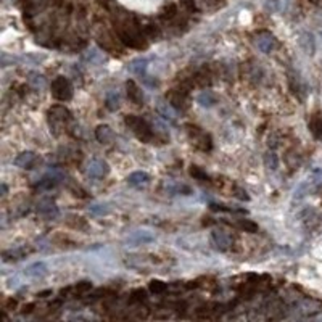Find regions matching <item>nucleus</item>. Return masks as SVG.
<instances>
[{"mask_svg":"<svg viewBox=\"0 0 322 322\" xmlns=\"http://www.w3.org/2000/svg\"><path fill=\"white\" fill-rule=\"evenodd\" d=\"M127 182L132 187H143L150 182V176L147 173H143V171H135V173H132L127 177Z\"/></svg>","mask_w":322,"mask_h":322,"instance_id":"dca6fc26","label":"nucleus"},{"mask_svg":"<svg viewBox=\"0 0 322 322\" xmlns=\"http://www.w3.org/2000/svg\"><path fill=\"white\" fill-rule=\"evenodd\" d=\"M208 2H210V3H217L219 0H208Z\"/></svg>","mask_w":322,"mask_h":322,"instance_id":"ea45409f","label":"nucleus"},{"mask_svg":"<svg viewBox=\"0 0 322 322\" xmlns=\"http://www.w3.org/2000/svg\"><path fill=\"white\" fill-rule=\"evenodd\" d=\"M298 44H300L301 49H303L305 53H308V55H313L314 53V39H313L311 34H308V32L300 34Z\"/></svg>","mask_w":322,"mask_h":322,"instance_id":"aec40b11","label":"nucleus"},{"mask_svg":"<svg viewBox=\"0 0 322 322\" xmlns=\"http://www.w3.org/2000/svg\"><path fill=\"white\" fill-rule=\"evenodd\" d=\"M237 225H238V227H240L242 230L250 232V234H256V232L259 230L258 224L253 222V221H250V219H242V221H238Z\"/></svg>","mask_w":322,"mask_h":322,"instance_id":"393cba45","label":"nucleus"},{"mask_svg":"<svg viewBox=\"0 0 322 322\" xmlns=\"http://www.w3.org/2000/svg\"><path fill=\"white\" fill-rule=\"evenodd\" d=\"M18 306V301L15 298H8L5 301V305H3V310L6 311H10V310H15V308Z\"/></svg>","mask_w":322,"mask_h":322,"instance_id":"473e14b6","label":"nucleus"},{"mask_svg":"<svg viewBox=\"0 0 322 322\" xmlns=\"http://www.w3.org/2000/svg\"><path fill=\"white\" fill-rule=\"evenodd\" d=\"M211 76H213L211 71L208 70L207 66H203V68H200V70H197V71H194L190 74L192 86H194V87H202V89L208 87L211 84Z\"/></svg>","mask_w":322,"mask_h":322,"instance_id":"1a4fd4ad","label":"nucleus"},{"mask_svg":"<svg viewBox=\"0 0 322 322\" xmlns=\"http://www.w3.org/2000/svg\"><path fill=\"white\" fill-rule=\"evenodd\" d=\"M177 13H179V10H177V5L174 2H169L161 8L160 18L163 19V21H173V19L177 16Z\"/></svg>","mask_w":322,"mask_h":322,"instance_id":"6ab92c4d","label":"nucleus"},{"mask_svg":"<svg viewBox=\"0 0 322 322\" xmlns=\"http://www.w3.org/2000/svg\"><path fill=\"white\" fill-rule=\"evenodd\" d=\"M235 192L237 194H234L237 198H240V200H245V202H248L250 200V197L246 195V192L243 190V189H238V187H235Z\"/></svg>","mask_w":322,"mask_h":322,"instance_id":"72a5a7b5","label":"nucleus"},{"mask_svg":"<svg viewBox=\"0 0 322 322\" xmlns=\"http://www.w3.org/2000/svg\"><path fill=\"white\" fill-rule=\"evenodd\" d=\"M143 32H145V36L150 37V39H158L160 34H161L160 27L156 24H153V23H148V24L143 26Z\"/></svg>","mask_w":322,"mask_h":322,"instance_id":"cd10ccee","label":"nucleus"},{"mask_svg":"<svg viewBox=\"0 0 322 322\" xmlns=\"http://www.w3.org/2000/svg\"><path fill=\"white\" fill-rule=\"evenodd\" d=\"M155 237L150 234V232H135V234L131 237V242L140 245V243H148V242H153Z\"/></svg>","mask_w":322,"mask_h":322,"instance_id":"b1692460","label":"nucleus"},{"mask_svg":"<svg viewBox=\"0 0 322 322\" xmlns=\"http://www.w3.org/2000/svg\"><path fill=\"white\" fill-rule=\"evenodd\" d=\"M107 108L108 109H111V111H116V109L119 108V95L118 94H108V97H107Z\"/></svg>","mask_w":322,"mask_h":322,"instance_id":"c85d7f7f","label":"nucleus"},{"mask_svg":"<svg viewBox=\"0 0 322 322\" xmlns=\"http://www.w3.org/2000/svg\"><path fill=\"white\" fill-rule=\"evenodd\" d=\"M124 122L140 142L152 143L155 140L153 127L148 124L147 119H143V118H140V116H135V114H127L124 118Z\"/></svg>","mask_w":322,"mask_h":322,"instance_id":"f257e3e1","label":"nucleus"},{"mask_svg":"<svg viewBox=\"0 0 322 322\" xmlns=\"http://www.w3.org/2000/svg\"><path fill=\"white\" fill-rule=\"evenodd\" d=\"M264 164L266 168L271 169V171H276L279 168V160H277V155L274 152H268L264 155Z\"/></svg>","mask_w":322,"mask_h":322,"instance_id":"bb28decb","label":"nucleus"},{"mask_svg":"<svg viewBox=\"0 0 322 322\" xmlns=\"http://www.w3.org/2000/svg\"><path fill=\"white\" fill-rule=\"evenodd\" d=\"M47 274H49V268H47L45 263H42V261L34 263L24 269V276L31 277V279H42L47 276Z\"/></svg>","mask_w":322,"mask_h":322,"instance_id":"f8f14e48","label":"nucleus"},{"mask_svg":"<svg viewBox=\"0 0 322 322\" xmlns=\"http://www.w3.org/2000/svg\"><path fill=\"white\" fill-rule=\"evenodd\" d=\"M27 253H29V250H24V248L5 251L3 253V261H18V259H23Z\"/></svg>","mask_w":322,"mask_h":322,"instance_id":"412c9836","label":"nucleus"},{"mask_svg":"<svg viewBox=\"0 0 322 322\" xmlns=\"http://www.w3.org/2000/svg\"><path fill=\"white\" fill-rule=\"evenodd\" d=\"M197 102L200 104L202 107H213L216 104V99H215V95L211 94L210 91H203L200 95L197 97Z\"/></svg>","mask_w":322,"mask_h":322,"instance_id":"5701e85b","label":"nucleus"},{"mask_svg":"<svg viewBox=\"0 0 322 322\" xmlns=\"http://www.w3.org/2000/svg\"><path fill=\"white\" fill-rule=\"evenodd\" d=\"M256 44H258V49L263 53H269L274 47H276V39H274V36L269 32H261L258 36Z\"/></svg>","mask_w":322,"mask_h":322,"instance_id":"ddd939ff","label":"nucleus"},{"mask_svg":"<svg viewBox=\"0 0 322 322\" xmlns=\"http://www.w3.org/2000/svg\"><path fill=\"white\" fill-rule=\"evenodd\" d=\"M148 289L152 293H155V295H161V293L168 290V284L161 282V280H152V282L148 284Z\"/></svg>","mask_w":322,"mask_h":322,"instance_id":"a878e982","label":"nucleus"},{"mask_svg":"<svg viewBox=\"0 0 322 322\" xmlns=\"http://www.w3.org/2000/svg\"><path fill=\"white\" fill-rule=\"evenodd\" d=\"M36 308V305L34 303H29V305H24L23 306V314H31L32 313V310Z\"/></svg>","mask_w":322,"mask_h":322,"instance_id":"c9c22d12","label":"nucleus"},{"mask_svg":"<svg viewBox=\"0 0 322 322\" xmlns=\"http://www.w3.org/2000/svg\"><path fill=\"white\" fill-rule=\"evenodd\" d=\"M57 184H58V181L55 179V177H44V179L39 182V187L45 189V190H50V189H53L55 186H57Z\"/></svg>","mask_w":322,"mask_h":322,"instance_id":"2f4dec72","label":"nucleus"},{"mask_svg":"<svg viewBox=\"0 0 322 322\" xmlns=\"http://www.w3.org/2000/svg\"><path fill=\"white\" fill-rule=\"evenodd\" d=\"M97 42H99V45L105 52H109V53H113V55H122V47L119 45L121 40L118 37L111 36V34L107 32V31L99 34V36H97Z\"/></svg>","mask_w":322,"mask_h":322,"instance_id":"423d86ee","label":"nucleus"},{"mask_svg":"<svg viewBox=\"0 0 322 322\" xmlns=\"http://www.w3.org/2000/svg\"><path fill=\"white\" fill-rule=\"evenodd\" d=\"M182 5L186 6L189 11H197V5L194 0H182Z\"/></svg>","mask_w":322,"mask_h":322,"instance_id":"f704fd0d","label":"nucleus"},{"mask_svg":"<svg viewBox=\"0 0 322 322\" xmlns=\"http://www.w3.org/2000/svg\"><path fill=\"white\" fill-rule=\"evenodd\" d=\"M2 195H6V186H5V184H2Z\"/></svg>","mask_w":322,"mask_h":322,"instance_id":"4c0bfd02","label":"nucleus"},{"mask_svg":"<svg viewBox=\"0 0 322 322\" xmlns=\"http://www.w3.org/2000/svg\"><path fill=\"white\" fill-rule=\"evenodd\" d=\"M186 129H187V135L189 139L192 140V143L198 148L202 150V152H210L211 148H213V140H211V135L203 132L202 127H198L195 124H186Z\"/></svg>","mask_w":322,"mask_h":322,"instance_id":"f03ea898","label":"nucleus"},{"mask_svg":"<svg viewBox=\"0 0 322 322\" xmlns=\"http://www.w3.org/2000/svg\"><path fill=\"white\" fill-rule=\"evenodd\" d=\"M73 119V114L68 108H65L63 105H55L49 109V122H50V127L57 129L58 124H66Z\"/></svg>","mask_w":322,"mask_h":322,"instance_id":"39448f33","label":"nucleus"},{"mask_svg":"<svg viewBox=\"0 0 322 322\" xmlns=\"http://www.w3.org/2000/svg\"><path fill=\"white\" fill-rule=\"evenodd\" d=\"M95 137H97V140L100 143H111L114 139V132L108 124H100L95 129Z\"/></svg>","mask_w":322,"mask_h":322,"instance_id":"2eb2a0df","label":"nucleus"},{"mask_svg":"<svg viewBox=\"0 0 322 322\" xmlns=\"http://www.w3.org/2000/svg\"><path fill=\"white\" fill-rule=\"evenodd\" d=\"M147 300V292L143 289H137L131 293V303H142Z\"/></svg>","mask_w":322,"mask_h":322,"instance_id":"c756f323","label":"nucleus"},{"mask_svg":"<svg viewBox=\"0 0 322 322\" xmlns=\"http://www.w3.org/2000/svg\"><path fill=\"white\" fill-rule=\"evenodd\" d=\"M211 237H213L215 245H216L221 251H225V250H227L229 246H230V243H232L230 238H229V235H225L222 230H215L213 235H211Z\"/></svg>","mask_w":322,"mask_h":322,"instance_id":"a211bd4d","label":"nucleus"},{"mask_svg":"<svg viewBox=\"0 0 322 322\" xmlns=\"http://www.w3.org/2000/svg\"><path fill=\"white\" fill-rule=\"evenodd\" d=\"M126 92H127V99L131 100L134 105H142L143 104V94L140 91V87L135 84L134 79H129L126 82Z\"/></svg>","mask_w":322,"mask_h":322,"instance_id":"9b49d317","label":"nucleus"},{"mask_svg":"<svg viewBox=\"0 0 322 322\" xmlns=\"http://www.w3.org/2000/svg\"><path fill=\"white\" fill-rule=\"evenodd\" d=\"M15 166L21 169H34L40 163V158L34 152H23L15 158Z\"/></svg>","mask_w":322,"mask_h":322,"instance_id":"6e6552de","label":"nucleus"},{"mask_svg":"<svg viewBox=\"0 0 322 322\" xmlns=\"http://www.w3.org/2000/svg\"><path fill=\"white\" fill-rule=\"evenodd\" d=\"M91 289H92V284L89 280H81L74 287V292H76V295H82V293H87Z\"/></svg>","mask_w":322,"mask_h":322,"instance_id":"7c9ffc66","label":"nucleus"},{"mask_svg":"<svg viewBox=\"0 0 322 322\" xmlns=\"http://www.w3.org/2000/svg\"><path fill=\"white\" fill-rule=\"evenodd\" d=\"M109 173V166L105 160H92L89 163V168H87V176L92 177V179H104L107 177Z\"/></svg>","mask_w":322,"mask_h":322,"instance_id":"0eeeda50","label":"nucleus"},{"mask_svg":"<svg viewBox=\"0 0 322 322\" xmlns=\"http://www.w3.org/2000/svg\"><path fill=\"white\" fill-rule=\"evenodd\" d=\"M147 63L148 61L145 58H137L134 60L131 65H129V71L137 74V76L143 78V81L148 82V76H147Z\"/></svg>","mask_w":322,"mask_h":322,"instance_id":"4468645a","label":"nucleus"},{"mask_svg":"<svg viewBox=\"0 0 322 322\" xmlns=\"http://www.w3.org/2000/svg\"><path fill=\"white\" fill-rule=\"evenodd\" d=\"M189 86L182 84L179 87H174L166 94V100L169 102V105L176 109H186L189 107V94H190Z\"/></svg>","mask_w":322,"mask_h":322,"instance_id":"20e7f679","label":"nucleus"},{"mask_svg":"<svg viewBox=\"0 0 322 322\" xmlns=\"http://www.w3.org/2000/svg\"><path fill=\"white\" fill-rule=\"evenodd\" d=\"M37 213L40 216L47 217V219H52V217L58 216V208H57V205H55L53 200H50V198H44V200H40L37 205Z\"/></svg>","mask_w":322,"mask_h":322,"instance_id":"9d476101","label":"nucleus"},{"mask_svg":"<svg viewBox=\"0 0 322 322\" xmlns=\"http://www.w3.org/2000/svg\"><path fill=\"white\" fill-rule=\"evenodd\" d=\"M310 131L313 134L314 139L321 140L322 139V114L314 113L310 119Z\"/></svg>","mask_w":322,"mask_h":322,"instance_id":"f3484780","label":"nucleus"},{"mask_svg":"<svg viewBox=\"0 0 322 322\" xmlns=\"http://www.w3.org/2000/svg\"><path fill=\"white\" fill-rule=\"evenodd\" d=\"M49 295H52V290H45V292H39L37 293L39 298H45V297H49Z\"/></svg>","mask_w":322,"mask_h":322,"instance_id":"e433bc0d","label":"nucleus"},{"mask_svg":"<svg viewBox=\"0 0 322 322\" xmlns=\"http://www.w3.org/2000/svg\"><path fill=\"white\" fill-rule=\"evenodd\" d=\"M308 2H311V3H314V5H318L321 0H308Z\"/></svg>","mask_w":322,"mask_h":322,"instance_id":"58836bf2","label":"nucleus"},{"mask_svg":"<svg viewBox=\"0 0 322 322\" xmlns=\"http://www.w3.org/2000/svg\"><path fill=\"white\" fill-rule=\"evenodd\" d=\"M50 92L55 100L58 102H68L73 99V86L68 78L57 76L50 84Z\"/></svg>","mask_w":322,"mask_h":322,"instance_id":"7ed1b4c3","label":"nucleus"},{"mask_svg":"<svg viewBox=\"0 0 322 322\" xmlns=\"http://www.w3.org/2000/svg\"><path fill=\"white\" fill-rule=\"evenodd\" d=\"M189 173H190V176L194 177V179H197V181H202V182H210V181H211V177H210L207 173H205V171H203L202 168L195 166V164H192L190 169H189Z\"/></svg>","mask_w":322,"mask_h":322,"instance_id":"4be33fe9","label":"nucleus"}]
</instances>
